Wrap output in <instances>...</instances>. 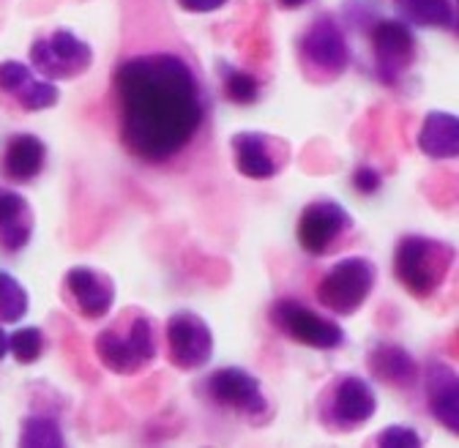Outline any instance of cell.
Instances as JSON below:
<instances>
[{"label":"cell","instance_id":"obj_19","mask_svg":"<svg viewBox=\"0 0 459 448\" xmlns=\"http://www.w3.org/2000/svg\"><path fill=\"white\" fill-rule=\"evenodd\" d=\"M369 372L375 380L394 385V388H411L419 380V364L413 356L391 342H380L369 353Z\"/></svg>","mask_w":459,"mask_h":448},{"label":"cell","instance_id":"obj_7","mask_svg":"<svg viewBox=\"0 0 459 448\" xmlns=\"http://www.w3.org/2000/svg\"><path fill=\"white\" fill-rule=\"evenodd\" d=\"M200 388L211 405L244 416L247 421H265L271 416L260 380L241 366H221L211 372Z\"/></svg>","mask_w":459,"mask_h":448},{"label":"cell","instance_id":"obj_27","mask_svg":"<svg viewBox=\"0 0 459 448\" xmlns=\"http://www.w3.org/2000/svg\"><path fill=\"white\" fill-rule=\"evenodd\" d=\"M380 186H383V178H380V173L375 170V167H369V164L356 167V173H353V189L359 194H375V192H380Z\"/></svg>","mask_w":459,"mask_h":448},{"label":"cell","instance_id":"obj_3","mask_svg":"<svg viewBox=\"0 0 459 448\" xmlns=\"http://www.w3.org/2000/svg\"><path fill=\"white\" fill-rule=\"evenodd\" d=\"M454 265V246L427 236H405L394 249V276L413 298L435 296Z\"/></svg>","mask_w":459,"mask_h":448},{"label":"cell","instance_id":"obj_15","mask_svg":"<svg viewBox=\"0 0 459 448\" xmlns=\"http://www.w3.org/2000/svg\"><path fill=\"white\" fill-rule=\"evenodd\" d=\"M424 394L432 418L459 437V375L440 361H432L424 372Z\"/></svg>","mask_w":459,"mask_h":448},{"label":"cell","instance_id":"obj_10","mask_svg":"<svg viewBox=\"0 0 459 448\" xmlns=\"http://www.w3.org/2000/svg\"><path fill=\"white\" fill-rule=\"evenodd\" d=\"M351 233H353V216L344 211V205L328 197L312 200L301 211L296 228L301 249L312 257H325L336 252V246L344 244V238Z\"/></svg>","mask_w":459,"mask_h":448},{"label":"cell","instance_id":"obj_11","mask_svg":"<svg viewBox=\"0 0 459 448\" xmlns=\"http://www.w3.org/2000/svg\"><path fill=\"white\" fill-rule=\"evenodd\" d=\"M167 356L181 372L203 369L213 356V333L208 323L195 312H176L167 320Z\"/></svg>","mask_w":459,"mask_h":448},{"label":"cell","instance_id":"obj_18","mask_svg":"<svg viewBox=\"0 0 459 448\" xmlns=\"http://www.w3.org/2000/svg\"><path fill=\"white\" fill-rule=\"evenodd\" d=\"M419 151L427 159L446 161V159H459V116L454 112H427L421 126H419Z\"/></svg>","mask_w":459,"mask_h":448},{"label":"cell","instance_id":"obj_21","mask_svg":"<svg viewBox=\"0 0 459 448\" xmlns=\"http://www.w3.org/2000/svg\"><path fill=\"white\" fill-rule=\"evenodd\" d=\"M20 445L61 448V445H66V435H64L61 424L49 416H28L20 429Z\"/></svg>","mask_w":459,"mask_h":448},{"label":"cell","instance_id":"obj_12","mask_svg":"<svg viewBox=\"0 0 459 448\" xmlns=\"http://www.w3.org/2000/svg\"><path fill=\"white\" fill-rule=\"evenodd\" d=\"M230 145H233L236 170L249 181H271L290 161V145L265 132H238Z\"/></svg>","mask_w":459,"mask_h":448},{"label":"cell","instance_id":"obj_16","mask_svg":"<svg viewBox=\"0 0 459 448\" xmlns=\"http://www.w3.org/2000/svg\"><path fill=\"white\" fill-rule=\"evenodd\" d=\"M47 167V145L36 134H14L4 156H0V176L12 184H33Z\"/></svg>","mask_w":459,"mask_h":448},{"label":"cell","instance_id":"obj_30","mask_svg":"<svg viewBox=\"0 0 459 448\" xmlns=\"http://www.w3.org/2000/svg\"><path fill=\"white\" fill-rule=\"evenodd\" d=\"M279 4H281L284 9H301V6L309 4V0H279Z\"/></svg>","mask_w":459,"mask_h":448},{"label":"cell","instance_id":"obj_14","mask_svg":"<svg viewBox=\"0 0 459 448\" xmlns=\"http://www.w3.org/2000/svg\"><path fill=\"white\" fill-rule=\"evenodd\" d=\"M64 296L72 304L74 312L85 320H101L112 312L115 304V282L112 276L91 268V265H74L64 276Z\"/></svg>","mask_w":459,"mask_h":448},{"label":"cell","instance_id":"obj_24","mask_svg":"<svg viewBox=\"0 0 459 448\" xmlns=\"http://www.w3.org/2000/svg\"><path fill=\"white\" fill-rule=\"evenodd\" d=\"M44 348H47L44 331L36 328V325L17 328V331L12 333V356H14V361L22 364V366L36 364V361L44 356Z\"/></svg>","mask_w":459,"mask_h":448},{"label":"cell","instance_id":"obj_25","mask_svg":"<svg viewBox=\"0 0 459 448\" xmlns=\"http://www.w3.org/2000/svg\"><path fill=\"white\" fill-rule=\"evenodd\" d=\"M33 72L36 69H30L20 61H4L0 64V93H6L17 101L30 88V82L36 80Z\"/></svg>","mask_w":459,"mask_h":448},{"label":"cell","instance_id":"obj_26","mask_svg":"<svg viewBox=\"0 0 459 448\" xmlns=\"http://www.w3.org/2000/svg\"><path fill=\"white\" fill-rule=\"evenodd\" d=\"M375 443L383 445V448H419L421 445V435L416 429H411V426H399L396 424V426L383 429L375 437Z\"/></svg>","mask_w":459,"mask_h":448},{"label":"cell","instance_id":"obj_13","mask_svg":"<svg viewBox=\"0 0 459 448\" xmlns=\"http://www.w3.org/2000/svg\"><path fill=\"white\" fill-rule=\"evenodd\" d=\"M372 52L377 77L385 85H394L416 61V39L411 25L402 20H377L372 25Z\"/></svg>","mask_w":459,"mask_h":448},{"label":"cell","instance_id":"obj_28","mask_svg":"<svg viewBox=\"0 0 459 448\" xmlns=\"http://www.w3.org/2000/svg\"><path fill=\"white\" fill-rule=\"evenodd\" d=\"M227 0H178V6L189 14H211V12H219Z\"/></svg>","mask_w":459,"mask_h":448},{"label":"cell","instance_id":"obj_1","mask_svg":"<svg viewBox=\"0 0 459 448\" xmlns=\"http://www.w3.org/2000/svg\"><path fill=\"white\" fill-rule=\"evenodd\" d=\"M118 137L143 164L178 159L200 134L205 96L195 69L176 52H143L112 72Z\"/></svg>","mask_w":459,"mask_h":448},{"label":"cell","instance_id":"obj_8","mask_svg":"<svg viewBox=\"0 0 459 448\" xmlns=\"http://www.w3.org/2000/svg\"><path fill=\"white\" fill-rule=\"evenodd\" d=\"M30 64L36 74L52 82L82 77L93 64V49L69 28H55L52 33L30 44Z\"/></svg>","mask_w":459,"mask_h":448},{"label":"cell","instance_id":"obj_23","mask_svg":"<svg viewBox=\"0 0 459 448\" xmlns=\"http://www.w3.org/2000/svg\"><path fill=\"white\" fill-rule=\"evenodd\" d=\"M30 298L20 279L0 271V323H20L28 314Z\"/></svg>","mask_w":459,"mask_h":448},{"label":"cell","instance_id":"obj_29","mask_svg":"<svg viewBox=\"0 0 459 448\" xmlns=\"http://www.w3.org/2000/svg\"><path fill=\"white\" fill-rule=\"evenodd\" d=\"M9 353H12V336L4 331V325H0V361H4Z\"/></svg>","mask_w":459,"mask_h":448},{"label":"cell","instance_id":"obj_6","mask_svg":"<svg viewBox=\"0 0 459 448\" xmlns=\"http://www.w3.org/2000/svg\"><path fill=\"white\" fill-rule=\"evenodd\" d=\"M377 410L375 388L359 375H342L323 391L320 418L333 432H353L364 426Z\"/></svg>","mask_w":459,"mask_h":448},{"label":"cell","instance_id":"obj_22","mask_svg":"<svg viewBox=\"0 0 459 448\" xmlns=\"http://www.w3.org/2000/svg\"><path fill=\"white\" fill-rule=\"evenodd\" d=\"M219 74H221V88H224L227 101L247 107L260 99V82L255 80V74L236 69L230 64H219Z\"/></svg>","mask_w":459,"mask_h":448},{"label":"cell","instance_id":"obj_17","mask_svg":"<svg viewBox=\"0 0 459 448\" xmlns=\"http://www.w3.org/2000/svg\"><path fill=\"white\" fill-rule=\"evenodd\" d=\"M36 230V216L28 202L14 189H0V249L22 252Z\"/></svg>","mask_w":459,"mask_h":448},{"label":"cell","instance_id":"obj_31","mask_svg":"<svg viewBox=\"0 0 459 448\" xmlns=\"http://www.w3.org/2000/svg\"><path fill=\"white\" fill-rule=\"evenodd\" d=\"M456 6H459V0H456Z\"/></svg>","mask_w":459,"mask_h":448},{"label":"cell","instance_id":"obj_2","mask_svg":"<svg viewBox=\"0 0 459 448\" xmlns=\"http://www.w3.org/2000/svg\"><path fill=\"white\" fill-rule=\"evenodd\" d=\"M99 364L121 377H134L156 361V331L145 312H129V317L101 328L93 340Z\"/></svg>","mask_w":459,"mask_h":448},{"label":"cell","instance_id":"obj_4","mask_svg":"<svg viewBox=\"0 0 459 448\" xmlns=\"http://www.w3.org/2000/svg\"><path fill=\"white\" fill-rule=\"evenodd\" d=\"M377 268L369 257H344L325 271L317 282V301L339 317H353L372 296Z\"/></svg>","mask_w":459,"mask_h":448},{"label":"cell","instance_id":"obj_9","mask_svg":"<svg viewBox=\"0 0 459 448\" xmlns=\"http://www.w3.org/2000/svg\"><path fill=\"white\" fill-rule=\"evenodd\" d=\"M273 328L284 333L290 342H299L304 348L315 350H336L344 345V331L339 323L317 314L315 309L304 306L293 298H279L268 312Z\"/></svg>","mask_w":459,"mask_h":448},{"label":"cell","instance_id":"obj_20","mask_svg":"<svg viewBox=\"0 0 459 448\" xmlns=\"http://www.w3.org/2000/svg\"><path fill=\"white\" fill-rule=\"evenodd\" d=\"M396 12L421 28H451L456 20L454 0H396Z\"/></svg>","mask_w":459,"mask_h":448},{"label":"cell","instance_id":"obj_5","mask_svg":"<svg viewBox=\"0 0 459 448\" xmlns=\"http://www.w3.org/2000/svg\"><path fill=\"white\" fill-rule=\"evenodd\" d=\"M299 64L309 80L331 82L351 66V44L339 22L328 14L317 17L299 41Z\"/></svg>","mask_w":459,"mask_h":448}]
</instances>
